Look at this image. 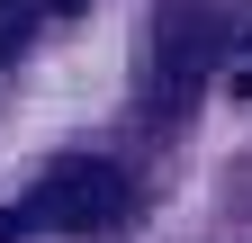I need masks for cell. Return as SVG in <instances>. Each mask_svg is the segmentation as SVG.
<instances>
[{
  "label": "cell",
  "mask_w": 252,
  "mask_h": 243,
  "mask_svg": "<svg viewBox=\"0 0 252 243\" xmlns=\"http://www.w3.org/2000/svg\"><path fill=\"white\" fill-rule=\"evenodd\" d=\"M216 63H225V18L207 0H162V18H153V108L180 117Z\"/></svg>",
  "instance_id": "6da1fadb"
},
{
  "label": "cell",
  "mask_w": 252,
  "mask_h": 243,
  "mask_svg": "<svg viewBox=\"0 0 252 243\" xmlns=\"http://www.w3.org/2000/svg\"><path fill=\"white\" fill-rule=\"evenodd\" d=\"M18 216H27V225H54V234H99V225H117V216H126V171L72 153V162H54L36 189H27Z\"/></svg>",
  "instance_id": "7a4b0ae2"
},
{
  "label": "cell",
  "mask_w": 252,
  "mask_h": 243,
  "mask_svg": "<svg viewBox=\"0 0 252 243\" xmlns=\"http://www.w3.org/2000/svg\"><path fill=\"white\" fill-rule=\"evenodd\" d=\"M36 18H45V0H0V63H9V54H27Z\"/></svg>",
  "instance_id": "3957f363"
},
{
  "label": "cell",
  "mask_w": 252,
  "mask_h": 243,
  "mask_svg": "<svg viewBox=\"0 0 252 243\" xmlns=\"http://www.w3.org/2000/svg\"><path fill=\"white\" fill-rule=\"evenodd\" d=\"M225 81H234V99H252V27L225 45Z\"/></svg>",
  "instance_id": "277c9868"
},
{
  "label": "cell",
  "mask_w": 252,
  "mask_h": 243,
  "mask_svg": "<svg viewBox=\"0 0 252 243\" xmlns=\"http://www.w3.org/2000/svg\"><path fill=\"white\" fill-rule=\"evenodd\" d=\"M63 9H81V0H45V18H63Z\"/></svg>",
  "instance_id": "5b68a950"
}]
</instances>
